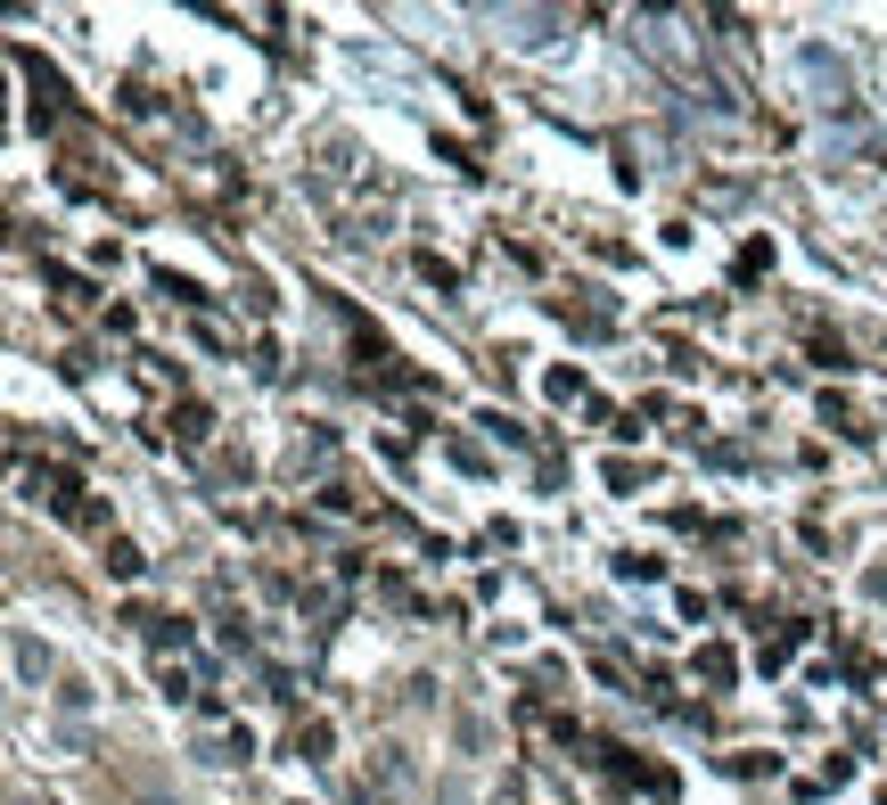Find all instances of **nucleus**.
Wrapping results in <instances>:
<instances>
[{"label": "nucleus", "instance_id": "obj_1", "mask_svg": "<svg viewBox=\"0 0 887 805\" xmlns=\"http://www.w3.org/2000/svg\"><path fill=\"white\" fill-rule=\"evenodd\" d=\"M797 74H806V82H821L830 99H847V67H838L830 50H797Z\"/></svg>", "mask_w": 887, "mask_h": 805}, {"label": "nucleus", "instance_id": "obj_2", "mask_svg": "<svg viewBox=\"0 0 887 805\" xmlns=\"http://www.w3.org/2000/svg\"><path fill=\"white\" fill-rule=\"evenodd\" d=\"M41 674H50V649L33 633H17V683H41Z\"/></svg>", "mask_w": 887, "mask_h": 805}, {"label": "nucleus", "instance_id": "obj_4", "mask_svg": "<svg viewBox=\"0 0 887 805\" xmlns=\"http://www.w3.org/2000/svg\"><path fill=\"white\" fill-rule=\"evenodd\" d=\"M329 739H337V732L321 724V715H312V724H305V732H296V756H329Z\"/></svg>", "mask_w": 887, "mask_h": 805}, {"label": "nucleus", "instance_id": "obj_5", "mask_svg": "<svg viewBox=\"0 0 887 805\" xmlns=\"http://www.w3.org/2000/svg\"><path fill=\"white\" fill-rule=\"evenodd\" d=\"M108 567H116V576H123V584H132V576H140V567H148V559H140V550H132V543H108Z\"/></svg>", "mask_w": 887, "mask_h": 805}, {"label": "nucleus", "instance_id": "obj_3", "mask_svg": "<svg viewBox=\"0 0 887 805\" xmlns=\"http://www.w3.org/2000/svg\"><path fill=\"white\" fill-rule=\"evenodd\" d=\"M419 280H428V288H444V296H460V271L444 264V256H419Z\"/></svg>", "mask_w": 887, "mask_h": 805}]
</instances>
